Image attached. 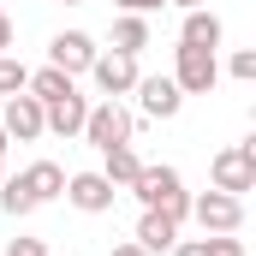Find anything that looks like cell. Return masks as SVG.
<instances>
[{"label":"cell","mask_w":256,"mask_h":256,"mask_svg":"<svg viewBox=\"0 0 256 256\" xmlns=\"http://www.w3.org/2000/svg\"><path fill=\"white\" fill-rule=\"evenodd\" d=\"M143 208H161V214H173V220H185L191 214V191H185V179H179V167H155V161H143L137 167V179L126 185Z\"/></svg>","instance_id":"6da1fadb"},{"label":"cell","mask_w":256,"mask_h":256,"mask_svg":"<svg viewBox=\"0 0 256 256\" xmlns=\"http://www.w3.org/2000/svg\"><path fill=\"white\" fill-rule=\"evenodd\" d=\"M131 131H137V120H131V108L126 102H96L90 114H84V143H96V149H120V143H131Z\"/></svg>","instance_id":"7a4b0ae2"},{"label":"cell","mask_w":256,"mask_h":256,"mask_svg":"<svg viewBox=\"0 0 256 256\" xmlns=\"http://www.w3.org/2000/svg\"><path fill=\"white\" fill-rule=\"evenodd\" d=\"M208 179H214V191H226V196L256 191V143H226L208 161Z\"/></svg>","instance_id":"3957f363"},{"label":"cell","mask_w":256,"mask_h":256,"mask_svg":"<svg viewBox=\"0 0 256 256\" xmlns=\"http://www.w3.org/2000/svg\"><path fill=\"white\" fill-rule=\"evenodd\" d=\"M173 84H179L185 96H208V90L220 84V60H214L208 48H185V42H179V54H173Z\"/></svg>","instance_id":"277c9868"},{"label":"cell","mask_w":256,"mask_h":256,"mask_svg":"<svg viewBox=\"0 0 256 256\" xmlns=\"http://www.w3.org/2000/svg\"><path fill=\"white\" fill-rule=\"evenodd\" d=\"M90 78H96V90L108 96V102H120V96H131L137 90V54H96L90 60Z\"/></svg>","instance_id":"5b68a950"},{"label":"cell","mask_w":256,"mask_h":256,"mask_svg":"<svg viewBox=\"0 0 256 256\" xmlns=\"http://www.w3.org/2000/svg\"><path fill=\"white\" fill-rule=\"evenodd\" d=\"M191 214H196L202 232H238L244 226V196H226V191L191 196Z\"/></svg>","instance_id":"8992f818"},{"label":"cell","mask_w":256,"mask_h":256,"mask_svg":"<svg viewBox=\"0 0 256 256\" xmlns=\"http://www.w3.org/2000/svg\"><path fill=\"white\" fill-rule=\"evenodd\" d=\"M0 131L12 137V143H36L42 137V102L30 96V90H18V96H6V114H0Z\"/></svg>","instance_id":"52a82bcc"},{"label":"cell","mask_w":256,"mask_h":256,"mask_svg":"<svg viewBox=\"0 0 256 256\" xmlns=\"http://www.w3.org/2000/svg\"><path fill=\"white\" fill-rule=\"evenodd\" d=\"M66 202H72V208H78V214H108V208H114V185H108V179H102V167H96V173H72V179H66Z\"/></svg>","instance_id":"ba28073f"},{"label":"cell","mask_w":256,"mask_h":256,"mask_svg":"<svg viewBox=\"0 0 256 256\" xmlns=\"http://www.w3.org/2000/svg\"><path fill=\"white\" fill-rule=\"evenodd\" d=\"M137 108H143V120H179V108H185V90L173 84V78H137Z\"/></svg>","instance_id":"9c48e42d"},{"label":"cell","mask_w":256,"mask_h":256,"mask_svg":"<svg viewBox=\"0 0 256 256\" xmlns=\"http://www.w3.org/2000/svg\"><path fill=\"white\" fill-rule=\"evenodd\" d=\"M102 48H96V36L90 30H60L54 42H48V66H60L66 78H78V72H90V60H96Z\"/></svg>","instance_id":"30bf717a"},{"label":"cell","mask_w":256,"mask_h":256,"mask_svg":"<svg viewBox=\"0 0 256 256\" xmlns=\"http://www.w3.org/2000/svg\"><path fill=\"white\" fill-rule=\"evenodd\" d=\"M137 244H143L149 256L173 250V244H179V220H173V214H161V208H143V220H137Z\"/></svg>","instance_id":"8fae6325"},{"label":"cell","mask_w":256,"mask_h":256,"mask_svg":"<svg viewBox=\"0 0 256 256\" xmlns=\"http://www.w3.org/2000/svg\"><path fill=\"white\" fill-rule=\"evenodd\" d=\"M84 114H90V102L72 90L66 102H48V108H42V126L54 131V137H78V131H84Z\"/></svg>","instance_id":"7c38bea8"},{"label":"cell","mask_w":256,"mask_h":256,"mask_svg":"<svg viewBox=\"0 0 256 256\" xmlns=\"http://www.w3.org/2000/svg\"><path fill=\"white\" fill-rule=\"evenodd\" d=\"M179 42H185V48H208V54H214V48H220V18H214L208 6H191V12H185V24H179Z\"/></svg>","instance_id":"4fadbf2b"},{"label":"cell","mask_w":256,"mask_h":256,"mask_svg":"<svg viewBox=\"0 0 256 256\" xmlns=\"http://www.w3.org/2000/svg\"><path fill=\"white\" fill-rule=\"evenodd\" d=\"M137 167H143V155H137L131 143H120V149H102V179H108L114 191H126L131 179H137Z\"/></svg>","instance_id":"5bb4252c"},{"label":"cell","mask_w":256,"mask_h":256,"mask_svg":"<svg viewBox=\"0 0 256 256\" xmlns=\"http://www.w3.org/2000/svg\"><path fill=\"white\" fill-rule=\"evenodd\" d=\"M24 185H30L36 202H54V196L66 191V167L60 161H30V167H24Z\"/></svg>","instance_id":"9a60e30c"},{"label":"cell","mask_w":256,"mask_h":256,"mask_svg":"<svg viewBox=\"0 0 256 256\" xmlns=\"http://www.w3.org/2000/svg\"><path fill=\"white\" fill-rule=\"evenodd\" d=\"M149 48V18L143 12H120L114 18V54H143Z\"/></svg>","instance_id":"2e32d148"},{"label":"cell","mask_w":256,"mask_h":256,"mask_svg":"<svg viewBox=\"0 0 256 256\" xmlns=\"http://www.w3.org/2000/svg\"><path fill=\"white\" fill-rule=\"evenodd\" d=\"M24 90H30V96H36V102H42V108H48V102H66V96H72V90H78V84H72V78H66L60 66H42V72H30V84H24Z\"/></svg>","instance_id":"e0dca14e"},{"label":"cell","mask_w":256,"mask_h":256,"mask_svg":"<svg viewBox=\"0 0 256 256\" xmlns=\"http://www.w3.org/2000/svg\"><path fill=\"white\" fill-rule=\"evenodd\" d=\"M0 208L12 214V220H24V214H36L42 202L30 196V185H24V173H12V179H0Z\"/></svg>","instance_id":"ac0fdd59"},{"label":"cell","mask_w":256,"mask_h":256,"mask_svg":"<svg viewBox=\"0 0 256 256\" xmlns=\"http://www.w3.org/2000/svg\"><path fill=\"white\" fill-rule=\"evenodd\" d=\"M24 84H30V66L12 60V54H0V96H18Z\"/></svg>","instance_id":"d6986e66"},{"label":"cell","mask_w":256,"mask_h":256,"mask_svg":"<svg viewBox=\"0 0 256 256\" xmlns=\"http://www.w3.org/2000/svg\"><path fill=\"white\" fill-rule=\"evenodd\" d=\"M202 256H244V238L238 232H208L202 238Z\"/></svg>","instance_id":"ffe728a7"},{"label":"cell","mask_w":256,"mask_h":256,"mask_svg":"<svg viewBox=\"0 0 256 256\" xmlns=\"http://www.w3.org/2000/svg\"><path fill=\"white\" fill-rule=\"evenodd\" d=\"M226 72H232L238 84H250V78H256V54H250V48H238V54L226 60Z\"/></svg>","instance_id":"44dd1931"},{"label":"cell","mask_w":256,"mask_h":256,"mask_svg":"<svg viewBox=\"0 0 256 256\" xmlns=\"http://www.w3.org/2000/svg\"><path fill=\"white\" fill-rule=\"evenodd\" d=\"M6 256H48L42 238H6Z\"/></svg>","instance_id":"7402d4cb"},{"label":"cell","mask_w":256,"mask_h":256,"mask_svg":"<svg viewBox=\"0 0 256 256\" xmlns=\"http://www.w3.org/2000/svg\"><path fill=\"white\" fill-rule=\"evenodd\" d=\"M0 54H12V12L0 6Z\"/></svg>","instance_id":"603a6c76"},{"label":"cell","mask_w":256,"mask_h":256,"mask_svg":"<svg viewBox=\"0 0 256 256\" xmlns=\"http://www.w3.org/2000/svg\"><path fill=\"white\" fill-rule=\"evenodd\" d=\"M155 6H167V0H120V12H155Z\"/></svg>","instance_id":"cb8c5ba5"},{"label":"cell","mask_w":256,"mask_h":256,"mask_svg":"<svg viewBox=\"0 0 256 256\" xmlns=\"http://www.w3.org/2000/svg\"><path fill=\"white\" fill-rule=\"evenodd\" d=\"M173 256H202V238H179V244H173Z\"/></svg>","instance_id":"d4e9b609"},{"label":"cell","mask_w":256,"mask_h":256,"mask_svg":"<svg viewBox=\"0 0 256 256\" xmlns=\"http://www.w3.org/2000/svg\"><path fill=\"white\" fill-rule=\"evenodd\" d=\"M108 256H149V250H143V244L131 238V244H114V250H108Z\"/></svg>","instance_id":"484cf974"},{"label":"cell","mask_w":256,"mask_h":256,"mask_svg":"<svg viewBox=\"0 0 256 256\" xmlns=\"http://www.w3.org/2000/svg\"><path fill=\"white\" fill-rule=\"evenodd\" d=\"M167 6H185V12H191V6H202V0H167Z\"/></svg>","instance_id":"4316f807"},{"label":"cell","mask_w":256,"mask_h":256,"mask_svg":"<svg viewBox=\"0 0 256 256\" xmlns=\"http://www.w3.org/2000/svg\"><path fill=\"white\" fill-rule=\"evenodd\" d=\"M6 143H12V137H6V131H0V161H6Z\"/></svg>","instance_id":"83f0119b"},{"label":"cell","mask_w":256,"mask_h":256,"mask_svg":"<svg viewBox=\"0 0 256 256\" xmlns=\"http://www.w3.org/2000/svg\"><path fill=\"white\" fill-rule=\"evenodd\" d=\"M60 6H84V0H60Z\"/></svg>","instance_id":"f1b7e54d"},{"label":"cell","mask_w":256,"mask_h":256,"mask_svg":"<svg viewBox=\"0 0 256 256\" xmlns=\"http://www.w3.org/2000/svg\"><path fill=\"white\" fill-rule=\"evenodd\" d=\"M0 179H6V161H0Z\"/></svg>","instance_id":"f546056e"}]
</instances>
